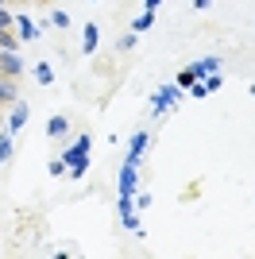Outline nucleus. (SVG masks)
<instances>
[{
    "mask_svg": "<svg viewBox=\"0 0 255 259\" xmlns=\"http://www.w3.org/2000/svg\"><path fill=\"white\" fill-rule=\"evenodd\" d=\"M89 147H93V140H89V136H77V143H74V147H66V151L58 155V159H62L66 166H74V162L89 159Z\"/></svg>",
    "mask_w": 255,
    "mask_h": 259,
    "instance_id": "f257e3e1",
    "label": "nucleus"
},
{
    "mask_svg": "<svg viewBox=\"0 0 255 259\" xmlns=\"http://www.w3.org/2000/svg\"><path fill=\"white\" fill-rule=\"evenodd\" d=\"M0 74H4V77H20L23 74V58L16 51H4V58H0Z\"/></svg>",
    "mask_w": 255,
    "mask_h": 259,
    "instance_id": "f03ea898",
    "label": "nucleus"
},
{
    "mask_svg": "<svg viewBox=\"0 0 255 259\" xmlns=\"http://www.w3.org/2000/svg\"><path fill=\"white\" fill-rule=\"evenodd\" d=\"M136 166H132V162H124V170H120V186H116V190H120V197H132V194H136Z\"/></svg>",
    "mask_w": 255,
    "mask_h": 259,
    "instance_id": "7ed1b4c3",
    "label": "nucleus"
},
{
    "mask_svg": "<svg viewBox=\"0 0 255 259\" xmlns=\"http://www.w3.org/2000/svg\"><path fill=\"white\" fill-rule=\"evenodd\" d=\"M143 147H147V132H136V136H132V143H128V162H132V166H139Z\"/></svg>",
    "mask_w": 255,
    "mask_h": 259,
    "instance_id": "20e7f679",
    "label": "nucleus"
},
{
    "mask_svg": "<svg viewBox=\"0 0 255 259\" xmlns=\"http://www.w3.org/2000/svg\"><path fill=\"white\" fill-rule=\"evenodd\" d=\"M190 70H193V77L201 81V77H209V74H217V70H221V58H201V62H193Z\"/></svg>",
    "mask_w": 255,
    "mask_h": 259,
    "instance_id": "39448f33",
    "label": "nucleus"
},
{
    "mask_svg": "<svg viewBox=\"0 0 255 259\" xmlns=\"http://www.w3.org/2000/svg\"><path fill=\"white\" fill-rule=\"evenodd\" d=\"M23 124H27V105L16 101V108H12V116H8V132H20Z\"/></svg>",
    "mask_w": 255,
    "mask_h": 259,
    "instance_id": "423d86ee",
    "label": "nucleus"
},
{
    "mask_svg": "<svg viewBox=\"0 0 255 259\" xmlns=\"http://www.w3.org/2000/svg\"><path fill=\"white\" fill-rule=\"evenodd\" d=\"M16 27H20V39H39V23H31L27 16H16Z\"/></svg>",
    "mask_w": 255,
    "mask_h": 259,
    "instance_id": "0eeeda50",
    "label": "nucleus"
},
{
    "mask_svg": "<svg viewBox=\"0 0 255 259\" xmlns=\"http://www.w3.org/2000/svg\"><path fill=\"white\" fill-rule=\"evenodd\" d=\"M16 77H4V81H0V105H16Z\"/></svg>",
    "mask_w": 255,
    "mask_h": 259,
    "instance_id": "6e6552de",
    "label": "nucleus"
},
{
    "mask_svg": "<svg viewBox=\"0 0 255 259\" xmlns=\"http://www.w3.org/2000/svg\"><path fill=\"white\" fill-rule=\"evenodd\" d=\"M66 128H70V120H66V116H51V124H47V136H51V140H62Z\"/></svg>",
    "mask_w": 255,
    "mask_h": 259,
    "instance_id": "1a4fd4ad",
    "label": "nucleus"
},
{
    "mask_svg": "<svg viewBox=\"0 0 255 259\" xmlns=\"http://www.w3.org/2000/svg\"><path fill=\"white\" fill-rule=\"evenodd\" d=\"M97 39H101V31H97V23H85V39H81V51L93 54L97 51Z\"/></svg>",
    "mask_w": 255,
    "mask_h": 259,
    "instance_id": "9d476101",
    "label": "nucleus"
},
{
    "mask_svg": "<svg viewBox=\"0 0 255 259\" xmlns=\"http://www.w3.org/2000/svg\"><path fill=\"white\" fill-rule=\"evenodd\" d=\"M151 27H155V12H143V16H136V20H132V31H136V35L151 31Z\"/></svg>",
    "mask_w": 255,
    "mask_h": 259,
    "instance_id": "9b49d317",
    "label": "nucleus"
},
{
    "mask_svg": "<svg viewBox=\"0 0 255 259\" xmlns=\"http://www.w3.org/2000/svg\"><path fill=\"white\" fill-rule=\"evenodd\" d=\"M151 108H155V116H162V112H170V108H174V101H166L162 93H155V97H151Z\"/></svg>",
    "mask_w": 255,
    "mask_h": 259,
    "instance_id": "f8f14e48",
    "label": "nucleus"
},
{
    "mask_svg": "<svg viewBox=\"0 0 255 259\" xmlns=\"http://www.w3.org/2000/svg\"><path fill=\"white\" fill-rule=\"evenodd\" d=\"M12 159V132H0V162Z\"/></svg>",
    "mask_w": 255,
    "mask_h": 259,
    "instance_id": "ddd939ff",
    "label": "nucleus"
},
{
    "mask_svg": "<svg viewBox=\"0 0 255 259\" xmlns=\"http://www.w3.org/2000/svg\"><path fill=\"white\" fill-rule=\"evenodd\" d=\"M35 77H39V85H51V81H54V70L47 62H39V66H35Z\"/></svg>",
    "mask_w": 255,
    "mask_h": 259,
    "instance_id": "4468645a",
    "label": "nucleus"
},
{
    "mask_svg": "<svg viewBox=\"0 0 255 259\" xmlns=\"http://www.w3.org/2000/svg\"><path fill=\"white\" fill-rule=\"evenodd\" d=\"M174 81H178V85H182V89H190V85H193V81H197V77H193V70H190V66H186V70H182V74H178V77H174Z\"/></svg>",
    "mask_w": 255,
    "mask_h": 259,
    "instance_id": "2eb2a0df",
    "label": "nucleus"
},
{
    "mask_svg": "<svg viewBox=\"0 0 255 259\" xmlns=\"http://www.w3.org/2000/svg\"><path fill=\"white\" fill-rule=\"evenodd\" d=\"M201 81H205V89H209V93H217V89L224 85V77H221V74H209V77H201Z\"/></svg>",
    "mask_w": 255,
    "mask_h": 259,
    "instance_id": "dca6fc26",
    "label": "nucleus"
},
{
    "mask_svg": "<svg viewBox=\"0 0 255 259\" xmlns=\"http://www.w3.org/2000/svg\"><path fill=\"white\" fill-rule=\"evenodd\" d=\"M85 170H89V159H81V162H74V166H70V178H85Z\"/></svg>",
    "mask_w": 255,
    "mask_h": 259,
    "instance_id": "f3484780",
    "label": "nucleus"
},
{
    "mask_svg": "<svg viewBox=\"0 0 255 259\" xmlns=\"http://www.w3.org/2000/svg\"><path fill=\"white\" fill-rule=\"evenodd\" d=\"M51 23H54V27H70V12H54Z\"/></svg>",
    "mask_w": 255,
    "mask_h": 259,
    "instance_id": "a211bd4d",
    "label": "nucleus"
},
{
    "mask_svg": "<svg viewBox=\"0 0 255 259\" xmlns=\"http://www.w3.org/2000/svg\"><path fill=\"white\" fill-rule=\"evenodd\" d=\"M120 51H132V47H136V31H128V35H120Z\"/></svg>",
    "mask_w": 255,
    "mask_h": 259,
    "instance_id": "6ab92c4d",
    "label": "nucleus"
},
{
    "mask_svg": "<svg viewBox=\"0 0 255 259\" xmlns=\"http://www.w3.org/2000/svg\"><path fill=\"white\" fill-rule=\"evenodd\" d=\"M136 213V201H132V197H120V217H132Z\"/></svg>",
    "mask_w": 255,
    "mask_h": 259,
    "instance_id": "aec40b11",
    "label": "nucleus"
},
{
    "mask_svg": "<svg viewBox=\"0 0 255 259\" xmlns=\"http://www.w3.org/2000/svg\"><path fill=\"white\" fill-rule=\"evenodd\" d=\"M120 225H124L128 232H139V217L136 213H132V217H120Z\"/></svg>",
    "mask_w": 255,
    "mask_h": 259,
    "instance_id": "412c9836",
    "label": "nucleus"
},
{
    "mask_svg": "<svg viewBox=\"0 0 255 259\" xmlns=\"http://www.w3.org/2000/svg\"><path fill=\"white\" fill-rule=\"evenodd\" d=\"M47 170H51V178H62V174H66V162H62V159H54Z\"/></svg>",
    "mask_w": 255,
    "mask_h": 259,
    "instance_id": "4be33fe9",
    "label": "nucleus"
},
{
    "mask_svg": "<svg viewBox=\"0 0 255 259\" xmlns=\"http://www.w3.org/2000/svg\"><path fill=\"white\" fill-rule=\"evenodd\" d=\"M190 97H209V89H205V81H193V85H190Z\"/></svg>",
    "mask_w": 255,
    "mask_h": 259,
    "instance_id": "5701e85b",
    "label": "nucleus"
},
{
    "mask_svg": "<svg viewBox=\"0 0 255 259\" xmlns=\"http://www.w3.org/2000/svg\"><path fill=\"white\" fill-rule=\"evenodd\" d=\"M162 8V0H143V12H159Z\"/></svg>",
    "mask_w": 255,
    "mask_h": 259,
    "instance_id": "b1692460",
    "label": "nucleus"
},
{
    "mask_svg": "<svg viewBox=\"0 0 255 259\" xmlns=\"http://www.w3.org/2000/svg\"><path fill=\"white\" fill-rule=\"evenodd\" d=\"M209 4H212V0H193V8H197V12H205Z\"/></svg>",
    "mask_w": 255,
    "mask_h": 259,
    "instance_id": "393cba45",
    "label": "nucleus"
},
{
    "mask_svg": "<svg viewBox=\"0 0 255 259\" xmlns=\"http://www.w3.org/2000/svg\"><path fill=\"white\" fill-rule=\"evenodd\" d=\"M0 58H4V47H0Z\"/></svg>",
    "mask_w": 255,
    "mask_h": 259,
    "instance_id": "a878e982",
    "label": "nucleus"
}]
</instances>
